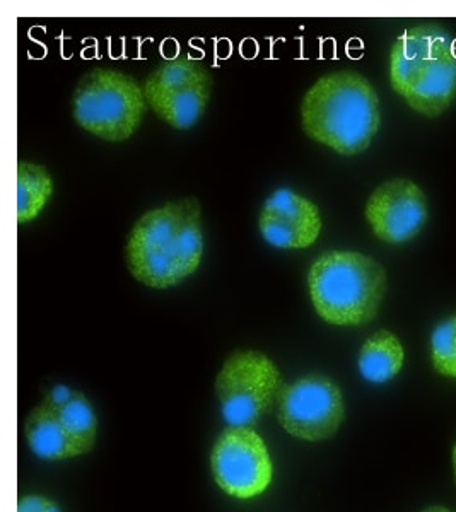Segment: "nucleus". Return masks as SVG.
Wrapping results in <instances>:
<instances>
[{"mask_svg":"<svg viewBox=\"0 0 456 512\" xmlns=\"http://www.w3.org/2000/svg\"><path fill=\"white\" fill-rule=\"evenodd\" d=\"M204 256L202 207L195 197L147 210L130 229L125 263L139 284L170 289L199 270Z\"/></svg>","mask_w":456,"mask_h":512,"instance_id":"nucleus-1","label":"nucleus"},{"mask_svg":"<svg viewBox=\"0 0 456 512\" xmlns=\"http://www.w3.org/2000/svg\"><path fill=\"white\" fill-rule=\"evenodd\" d=\"M380 125V98L373 84L356 70L325 74L301 101L304 134L342 156L366 151Z\"/></svg>","mask_w":456,"mask_h":512,"instance_id":"nucleus-2","label":"nucleus"},{"mask_svg":"<svg viewBox=\"0 0 456 512\" xmlns=\"http://www.w3.org/2000/svg\"><path fill=\"white\" fill-rule=\"evenodd\" d=\"M390 84L412 110L439 117L456 98V52L450 33L421 24L398 36L390 53Z\"/></svg>","mask_w":456,"mask_h":512,"instance_id":"nucleus-3","label":"nucleus"},{"mask_svg":"<svg viewBox=\"0 0 456 512\" xmlns=\"http://www.w3.org/2000/svg\"><path fill=\"white\" fill-rule=\"evenodd\" d=\"M388 289L386 270L359 251H328L308 272L316 315L328 325L361 326L373 321Z\"/></svg>","mask_w":456,"mask_h":512,"instance_id":"nucleus-4","label":"nucleus"},{"mask_svg":"<svg viewBox=\"0 0 456 512\" xmlns=\"http://www.w3.org/2000/svg\"><path fill=\"white\" fill-rule=\"evenodd\" d=\"M147 108L144 88L122 70H88L72 96L77 125L106 142L129 140L141 128Z\"/></svg>","mask_w":456,"mask_h":512,"instance_id":"nucleus-5","label":"nucleus"},{"mask_svg":"<svg viewBox=\"0 0 456 512\" xmlns=\"http://www.w3.org/2000/svg\"><path fill=\"white\" fill-rule=\"evenodd\" d=\"M98 419L81 391L55 386L31 410L26 437L31 451L43 460H71L94 448Z\"/></svg>","mask_w":456,"mask_h":512,"instance_id":"nucleus-6","label":"nucleus"},{"mask_svg":"<svg viewBox=\"0 0 456 512\" xmlns=\"http://www.w3.org/2000/svg\"><path fill=\"white\" fill-rule=\"evenodd\" d=\"M281 371L269 355L236 350L216 378V396L229 427H253L281 395Z\"/></svg>","mask_w":456,"mask_h":512,"instance_id":"nucleus-7","label":"nucleus"},{"mask_svg":"<svg viewBox=\"0 0 456 512\" xmlns=\"http://www.w3.org/2000/svg\"><path fill=\"white\" fill-rule=\"evenodd\" d=\"M212 86L211 70L190 57L166 60L142 84L152 113L176 130L199 122L211 101Z\"/></svg>","mask_w":456,"mask_h":512,"instance_id":"nucleus-8","label":"nucleus"},{"mask_svg":"<svg viewBox=\"0 0 456 512\" xmlns=\"http://www.w3.org/2000/svg\"><path fill=\"white\" fill-rule=\"evenodd\" d=\"M277 420L287 434L306 443L332 439L345 420L342 390L318 374L284 384L277 398Z\"/></svg>","mask_w":456,"mask_h":512,"instance_id":"nucleus-9","label":"nucleus"},{"mask_svg":"<svg viewBox=\"0 0 456 512\" xmlns=\"http://www.w3.org/2000/svg\"><path fill=\"white\" fill-rule=\"evenodd\" d=\"M211 470L224 494L243 501L264 494L274 478L269 448L253 427H228L217 437Z\"/></svg>","mask_w":456,"mask_h":512,"instance_id":"nucleus-10","label":"nucleus"},{"mask_svg":"<svg viewBox=\"0 0 456 512\" xmlns=\"http://www.w3.org/2000/svg\"><path fill=\"white\" fill-rule=\"evenodd\" d=\"M364 216L376 238L402 245L416 238L426 224V193L405 178L385 181L369 195Z\"/></svg>","mask_w":456,"mask_h":512,"instance_id":"nucleus-11","label":"nucleus"},{"mask_svg":"<svg viewBox=\"0 0 456 512\" xmlns=\"http://www.w3.org/2000/svg\"><path fill=\"white\" fill-rule=\"evenodd\" d=\"M265 241L281 250H306L322 234L320 209L310 198L281 188L265 200L258 216Z\"/></svg>","mask_w":456,"mask_h":512,"instance_id":"nucleus-12","label":"nucleus"},{"mask_svg":"<svg viewBox=\"0 0 456 512\" xmlns=\"http://www.w3.org/2000/svg\"><path fill=\"white\" fill-rule=\"evenodd\" d=\"M404 364V345L395 333L388 330L373 333L357 357L359 374L373 384L390 383L404 369Z\"/></svg>","mask_w":456,"mask_h":512,"instance_id":"nucleus-13","label":"nucleus"},{"mask_svg":"<svg viewBox=\"0 0 456 512\" xmlns=\"http://www.w3.org/2000/svg\"><path fill=\"white\" fill-rule=\"evenodd\" d=\"M53 178L45 166L21 159L18 164V222L40 216L53 195Z\"/></svg>","mask_w":456,"mask_h":512,"instance_id":"nucleus-14","label":"nucleus"},{"mask_svg":"<svg viewBox=\"0 0 456 512\" xmlns=\"http://www.w3.org/2000/svg\"><path fill=\"white\" fill-rule=\"evenodd\" d=\"M429 347L434 371L443 378L456 379V315L434 328Z\"/></svg>","mask_w":456,"mask_h":512,"instance_id":"nucleus-15","label":"nucleus"},{"mask_svg":"<svg viewBox=\"0 0 456 512\" xmlns=\"http://www.w3.org/2000/svg\"><path fill=\"white\" fill-rule=\"evenodd\" d=\"M18 512H62L55 502L41 495H26L21 497Z\"/></svg>","mask_w":456,"mask_h":512,"instance_id":"nucleus-16","label":"nucleus"},{"mask_svg":"<svg viewBox=\"0 0 456 512\" xmlns=\"http://www.w3.org/2000/svg\"><path fill=\"white\" fill-rule=\"evenodd\" d=\"M451 477H453V483H455L456 487V441L453 443V448H451Z\"/></svg>","mask_w":456,"mask_h":512,"instance_id":"nucleus-17","label":"nucleus"},{"mask_svg":"<svg viewBox=\"0 0 456 512\" xmlns=\"http://www.w3.org/2000/svg\"><path fill=\"white\" fill-rule=\"evenodd\" d=\"M421 512H456L451 507L446 506H429L426 509H422Z\"/></svg>","mask_w":456,"mask_h":512,"instance_id":"nucleus-18","label":"nucleus"}]
</instances>
